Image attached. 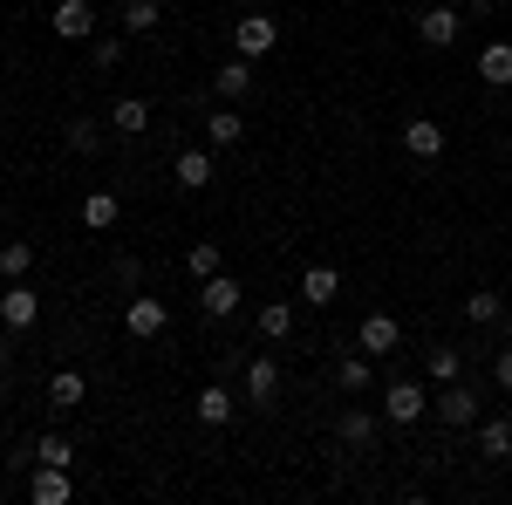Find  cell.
Returning a JSON list of instances; mask_svg holds the SVG:
<instances>
[{
	"label": "cell",
	"instance_id": "6da1fadb",
	"mask_svg": "<svg viewBox=\"0 0 512 505\" xmlns=\"http://www.w3.org/2000/svg\"><path fill=\"white\" fill-rule=\"evenodd\" d=\"M431 417H437V424H451V430H472L478 424V389H465V376H458V383H444L431 396Z\"/></svg>",
	"mask_w": 512,
	"mask_h": 505
},
{
	"label": "cell",
	"instance_id": "7a4b0ae2",
	"mask_svg": "<svg viewBox=\"0 0 512 505\" xmlns=\"http://www.w3.org/2000/svg\"><path fill=\"white\" fill-rule=\"evenodd\" d=\"M123 328H130V342H158L164 328H171V308H164L158 294H130V308H123Z\"/></svg>",
	"mask_w": 512,
	"mask_h": 505
},
{
	"label": "cell",
	"instance_id": "3957f363",
	"mask_svg": "<svg viewBox=\"0 0 512 505\" xmlns=\"http://www.w3.org/2000/svg\"><path fill=\"white\" fill-rule=\"evenodd\" d=\"M35 321H41V294H28V280H14V287L0 294V328H7V335H28Z\"/></svg>",
	"mask_w": 512,
	"mask_h": 505
},
{
	"label": "cell",
	"instance_id": "277c9868",
	"mask_svg": "<svg viewBox=\"0 0 512 505\" xmlns=\"http://www.w3.org/2000/svg\"><path fill=\"white\" fill-rule=\"evenodd\" d=\"M233 41H239V55H246V62H260V55H274V41H280L274 14H239V21H233Z\"/></svg>",
	"mask_w": 512,
	"mask_h": 505
},
{
	"label": "cell",
	"instance_id": "5b68a950",
	"mask_svg": "<svg viewBox=\"0 0 512 505\" xmlns=\"http://www.w3.org/2000/svg\"><path fill=\"white\" fill-rule=\"evenodd\" d=\"M383 417H390L396 430H410L417 417H431V396H424L417 383H390L383 389Z\"/></svg>",
	"mask_w": 512,
	"mask_h": 505
},
{
	"label": "cell",
	"instance_id": "8992f818",
	"mask_svg": "<svg viewBox=\"0 0 512 505\" xmlns=\"http://www.w3.org/2000/svg\"><path fill=\"white\" fill-rule=\"evenodd\" d=\"M28 499L35 505H69L76 499V478L62 465H28Z\"/></svg>",
	"mask_w": 512,
	"mask_h": 505
},
{
	"label": "cell",
	"instance_id": "52a82bcc",
	"mask_svg": "<svg viewBox=\"0 0 512 505\" xmlns=\"http://www.w3.org/2000/svg\"><path fill=\"white\" fill-rule=\"evenodd\" d=\"M396 342H403V321H396V314H369V321L355 328V349L369 355V362H376V355H396Z\"/></svg>",
	"mask_w": 512,
	"mask_h": 505
},
{
	"label": "cell",
	"instance_id": "ba28073f",
	"mask_svg": "<svg viewBox=\"0 0 512 505\" xmlns=\"http://www.w3.org/2000/svg\"><path fill=\"white\" fill-rule=\"evenodd\" d=\"M48 28H55L62 41H89V35H96V7H89V0H55Z\"/></svg>",
	"mask_w": 512,
	"mask_h": 505
},
{
	"label": "cell",
	"instance_id": "9c48e42d",
	"mask_svg": "<svg viewBox=\"0 0 512 505\" xmlns=\"http://www.w3.org/2000/svg\"><path fill=\"white\" fill-rule=\"evenodd\" d=\"M198 308L212 314V321L239 314V280H233V273H212V280H198Z\"/></svg>",
	"mask_w": 512,
	"mask_h": 505
},
{
	"label": "cell",
	"instance_id": "30bf717a",
	"mask_svg": "<svg viewBox=\"0 0 512 505\" xmlns=\"http://www.w3.org/2000/svg\"><path fill=\"white\" fill-rule=\"evenodd\" d=\"M417 35H424V48H451V41L465 35V21H458V7H424L417 14Z\"/></svg>",
	"mask_w": 512,
	"mask_h": 505
},
{
	"label": "cell",
	"instance_id": "8fae6325",
	"mask_svg": "<svg viewBox=\"0 0 512 505\" xmlns=\"http://www.w3.org/2000/svg\"><path fill=\"white\" fill-rule=\"evenodd\" d=\"M246 403H260V410L280 403V362L274 355H253V362H246Z\"/></svg>",
	"mask_w": 512,
	"mask_h": 505
},
{
	"label": "cell",
	"instance_id": "7c38bea8",
	"mask_svg": "<svg viewBox=\"0 0 512 505\" xmlns=\"http://www.w3.org/2000/svg\"><path fill=\"white\" fill-rule=\"evenodd\" d=\"M403 151H410V157H424V164H431V157H444V123L410 117V123H403Z\"/></svg>",
	"mask_w": 512,
	"mask_h": 505
},
{
	"label": "cell",
	"instance_id": "4fadbf2b",
	"mask_svg": "<svg viewBox=\"0 0 512 505\" xmlns=\"http://www.w3.org/2000/svg\"><path fill=\"white\" fill-rule=\"evenodd\" d=\"M239 137H246L239 110H233V103H219V110L205 117V144H212V151H239Z\"/></svg>",
	"mask_w": 512,
	"mask_h": 505
},
{
	"label": "cell",
	"instance_id": "5bb4252c",
	"mask_svg": "<svg viewBox=\"0 0 512 505\" xmlns=\"http://www.w3.org/2000/svg\"><path fill=\"white\" fill-rule=\"evenodd\" d=\"M246 89H253V62H246V55H233V62L212 76V96H219V103H246Z\"/></svg>",
	"mask_w": 512,
	"mask_h": 505
},
{
	"label": "cell",
	"instance_id": "9a60e30c",
	"mask_svg": "<svg viewBox=\"0 0 512 505\" xmlns=\"http://www.w3.org/2000/svg\"><path fill=\"white\" fill-rule=\"evenodd\" d=\"M192 410H198V424H233L239 396H233L226 383H205V389H198V403H192Z\"/></svg>",
	"mask_w": 512,
	"mask_h": 505
},
{
	"label": "cell",
	"instance_id": "2e32d148",
	"mask_svg": "<svg viewBox=\"0 0 512 505\" xmlns=\"http://www.w3.org/2000/svg\"><path fill=\"white\" fill-rule=\"evenodd\" d=\"M117 219H123V198L117 192H89V198H82V226H89V233H110Z\"/></svg>",
	"mask_w": 512,
	"mask_h": 505
},
{
	"label": "cell",
	"instance_id": "e0dca14e",
	"mask_svg": "<svg viewBox=\"0 0 512 505\" xmlns=\"http://www.w3.org/2000/svg\"><path fill=\"white\" fill-rule=\"evenodd\" d=\"M335 294H342V273L335 267H308L301 273V301H308V308H328Z\"/></svg>",
	"mask_w": 512,
	"mask_h": 505
},
{
	"label": "cell",
	"instance_id": "ac0fdd59",
	"mask_svg": "<svg viewBox=\"0 0 512 505\" xmlns=\"http://www.w3.org/2000/svg\"><path fill=\"white\" fill-rule=\"evenodd\" d=\"M76 403H82V369H55V376H48V410L69 417Z\"/></svg>",
	"mask_w": 512,
	"mask_h": 505
},
{
	"label": "cell",
	"instance_id": "d6986e66",
	"mask_svg": "<svg viewBox=\"0 0 512 505\" xmlns=\"http://www.w3.org/2000/svg\"><path fill=\"white\" fill-rule=\"evenodd\" d=\"M110 130H123V137L151 130V103H144V96H117V103H110Z\"/></svg>",
	"mask_w": 512,
	"mask_h": 505
},
{
	"label": "cell",
	"instance_id": "ffe728a7",
	"mask_svg": "<svg viewBox=\"0 0 512 505\" xmlns=\"http://www.w3.org/2000/svg\"><path fill=\"white\" fill-rule=\"evenodd\" d=\"M335 437H342V444H349V451H369V444H376V417H369V410H342V424H335Z\"/></svg>",
	"mask_w": 512,
	"mask_h": 505
},
{
	"label": "cell",
	"instance_id": "44dd1931",
	"mask_svg": "<svg viewBox=\"0 0 512 505\" xmlns=\"http://www.w3.org/2000/svg\"><path fill=\"white\" fill-rule=\"evenodd\" d=\"M335 383H342V396H369V389H376V369H369V355H342Z\"/></svg>",
	"mask_w": 512,
	"mask_h": 505
},
{
	"label": "cell",
	"instance_id": "7402d4cb",
	"mask_svg": "<svg viewBox=\"0 0 512 505\" xmlns=\"http://www.w3.org/2000/svg\"><path fill=\"white\" fill-rule=\"evenodd\" d=\"M478 76L492 82V89H512V41H492V48L478 55Z\"/></svg>",
	"mask_w": 512,
	"mask_h": 505
},
{
	"label": "cell",
	"instance_id": "603a6c76",
	"mask_svg": "<svg viewBox=\"0 0 512 505\" xmlns=\"http://www.w3.org/2000/svg\"><path fill=\"white\" fill-rule=\"evenodd\" d=\"M178 185L185 192H205L212 185V151H178Z\"/></svg>",
	"mask_w": 512,
	"mask_h": 505
},
{
	"label": "cell",
	"instance_id": "cb8c5ba5",
	"mask_svg": "<svg viewBox=\"0 0 512 505\" xmlns=\"http://www.w3.org/2000/svg\"><path fill=\"white\" fill-rule=\"evenodd\" d=\"M478 451L485 458H512V417H485L478 424Z\"/></svg>",
	"mask_w": 512,
	"mask_h": 505
},
{
	"label": "cell",
	"instance_id": "d4e9b609",
	"mask_svg": "<svg viewBox=\"0 0 512 505\" xmlns=\"http://www.w3.org/2000/svg\"><path fill=\"white\" fill-rule=\"evenodd\" d=\"M35 465H62V471H76V444H69L62 430H48V437H35Z\"/></svg>",
	"mask_w": 512,
	"mask_h": 505
},
{
	"label": "cell",
	"instance_id": "484cf974",
	"mask_svg": "<svg viewBox=\"0 0 512 505\" xmlns=\"http://www.w3.org/2000/svg\"><path fill=\"white\" fill-rule=\"evenodd\" d=\"M499 314H506V301H499L492 287H478V294H465V321H472V328H492Z\"/></svg>",
	"mask_w": 512,
	"mask_h": 505
},
{
	"label": "cell",
	"instance_id": "4316f807",
	"mask_svg": "<svg viewBox=\"0 0 512 505\" xmlns=\"http://www.w3.org/2000/svg\"><path fill=\"white\" fill-rule=\"evenodd\" d=\"M158 21H164L158 0H123V28H130V35H151Z\"/></svg>",
	"mask_w": 512,
	"mask_h": 505
},
{
	"label": "cell",
	"instance_id": "83f0119b",
	"mask_svg": "<svg viewBox=\"0 0 512 505\" xmlns=\"http://www.w3.org/2000/svg\"><path fill=\"white\" fill-rule=\"evenodd\" d=\"M424 369H431V383H458V376H465V349H431Z\"/></svg>",
	"mask_w": 512,
	"mask_h": 505
},
{
	"label": "cell",
	"instance_id": "f1b7e54d",
	"mask_svg": "<svg viewBox=\"0 0 512 505\" xmlns=\"http://www.w3.org/2000/svg\"><path fill=\"white\" fill-rule=\"evenodd\" d=\"M260 335H267V342H287V335H294V308H287V301H267V308H260Z\"/></svg>",
	"mask_w": 512,
	"mask_h": 505
},
{
	"label": "cell",
	"instance_id": "f546056e",
	"mask_svg": "<svg viewBox=\"0 0 512 505\" xmlns=\"http://www.w3.org/2000/svg\"><path fill=\"white\" fill-rule=\"evenodd\" d=\"M28 267H35V246H28V239H7V246H0V273H7V280H28Z\"/></svg>",
	"mask_w": 512,
	"mask_h": 505
},
{
	"label": "cell",
	"instance_id": "4dcf8cb0",
	"mask_svg": "<svg viewBox=\"0 0 512 505\" xmlns=\"http://www.w3.org/2000/svg\"><path fill=\"white\" fill-rule=\"evenodd\" d=\"M69 151H76V157H96V151H103V123H96V117H76V123H69Z\"/></svg>",
	"mask_w": 512,
	"mask_h": 505
},
{
	"label": "cell",
	"instance_id": "1f68e13d",
	"mask_svg": "<svg viewBox=\"0 0 512 505\" xmlns=\"http://www.w3.org/2000/svg\"><path fill=\"white\" fill-rule=\"evenodd\" d=\"M185 273H192V280H212V273H219V246H212V239H198L192 253H185Z\"/></svg>",
	"mask_w": 512,
	"mask_h": 505
},
{
	"label": "cell",
	"instance_id": "d6a6232c",
	"mask_svg": "<svg viewBox=\"0 0 512 505\" xmlns=\"http://www.w3.org/2000/svg\"><path fill=\"white\" fill-rule=\"evenodd\" d=\"M123 62V41H96V69H117Z\"/></svg>",
	"mask_w": 512,
	"mask_h": 505
},
{
	"label": "cell",
	"instance_id": "836d02e7",
	"mask_svg": "<svg viewBox=\"0 0 512 505\" xmlns=\"http://www.w3.org/2000/svg\"><path fill=\"white\" fill-rule=\"evenodd\" d=\"M492 376H499V389H512V349H499V362H492Z\"/></svg>",
	"mask_w": 512,
	"mask_h": 505
},
{
	"label": "cell",
	"instance_id": "e575fe53",
	"mask_svg": "<svg viewBox=\"0 0 512 505\" xmlns=\"http://www.w3.org/2000/svg\"><path fill=\"white\" fill-rule=\"evenodd\" d=\"M7 369H14V349H7V342H0V376H7Z\"/></svg>",
	"mask_w": 512,
	"mask_h": 505
},
{
	"label": "cell",
	"instance_id": "d590c367",
	"mask_svg": "<svg viewBox=\"0 0 512 505\" xmlns=\"http://www.w3.org/2000/svg\"><path fill=\"white\" fill-rule=\"evenodd\" d=\"M465 7H472V14H485V7H499V0H465Z\"/></svg>",
	"mask_w": 512,
	"mask_h": 505
}]
</instances>
